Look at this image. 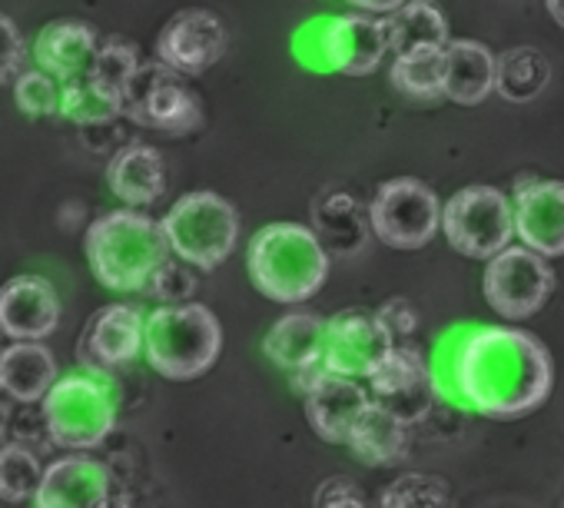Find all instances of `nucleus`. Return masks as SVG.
Instances as JSON below:
<instances>
[{
    "instance_id": "412c9836",
    "label": "nucleus",
    "mask_w": 564,
    "mask_h": 508,
    "mask_svg": "<svg viewBox=\"0 0 564 508\" xmlns=\"http://www.w3.org/2000/svg\"><path fill=\"white\" fill-rule=\"evenodd\" d=\"M100 44L104 37L84 21H54L41 31L34 44V61L41 71H47L51 77L64 84V80L90 74Z\"/></svg>"
},
{
    "instance_id": "20e7f679",
    "label": "nucleus",
    "mask_w": 564,
    "mask_h": 508,
    "mask_svg": "<svg viewBox=\"0 0 564 508\" xmlns=\"http://www.w3.org/2000/svg\"><path fill=\"white\" fill-rule=\"evenodd\" d=\"M143 353L163 379L186 382L216 366L223 353V326L203 303L160 306L147 316Z\"/></svg>"
},
{
    "instance_id": "423d86ee",
    "label": "nucleus",
    "mask_w": 564,
    "mask_h": 508,
    "mask_svg": "<svg viewBox=\"0 0 564 508\" xmlns=\"http://www.w3.org/2000/svg\"><path fill=\"white\" fill-rule=\"evenodd\" d=\"M163 229L183 263L196 270H216L236 249L239 213L219 193L199 190L170 206V213L163 216Z\"/></svg>"
},
{
    "instance_id": "2f4dec72",
    "label": "nucleus",
    "mask_w": 564,
    "mask_h": 508,
    "mask_svg": "<svg viewBox=\"0 0 564 508\" xmlns=\"http://www.w3.org/2000/svg\"><path fill=\"white\" fill-rule=\"evenodd\" d=\"M137 67H140V51L123 37H107L100 44V51H97V61H94L90 74L97 80L123 90V84L137 74Z\"/></svg>"
},
{
    "instance_id": "2eb2a0df",
    "label": "nucleus",
    "mask_w": 564,
    "mask_h": 508,
    "mask_svg": "<svg viewBox=\"0 0 564 508\" xmlns=\"http://www.w3.org/2000/svg\"><path fill=\"white\" fill-rule=\"evenodd\" d=\"M265 356L293 376V386L306 392L319 376L329 372L326 366V323L313 313H290L282 316L265 343Z\"/></svg>"
},
{
    "instance_id": "0eeeda50",
    "label": "nucleus",
    "mask_w": 564,
    "mask_h": 508,
    "mask_svg": "<svg viewBox=\"0 0 564 508\" xmlns=\"http://www.w3.org/2000/svg\"><path fill=\"white\" fill-rule=\"evenodd\" d=\"M442 233L468 260H491L511 246L514 203L498 186H465L442 206Z\"/></svg>"
},
{
    "instance_id": "9b49d317",
    "label": "nucleus",
    "mask_w": 564,
    "mask_h": 508,
    "mask_svg": "<svg viewBox=\"0 0 564 508\" xmlns=\"http://www.w3.org/2000/svg\"><path fill=\"white\" fill-rule=\"evenodd\" d=\"M392 346H395V333L379 313L343 310L326 323V366L333 372L369 379Z\"/></svg>"
},
{
    "instance_id": "f3484780",
    "label": "nucleus",
    "mask_w": 564,
    "mask_h": 508,
    "mask_svg": "<svg viewBox=\"0 0 564 508\" xmlns=\"http://www.w3.org/2000/svg\"><path fill=\"white\" fill-rule=\"evenodd\" d=\"M514 229L541 257H564V183H521L514 193Z\"/></svg>"
},
{
    "instance_id": "4be33fe9",
    "label": "nucleus",
    "mask_w": 564,
    "mask_h": 508,
    "mask_svg": "<svg viewBox=\"0 0 564 508\" xmlns=\"http://www.w3.org/2000/svg\"><path fill=\"white\" fill-rule=\"evenodd\" d=\"M498 90V57L478 41H448L445 47V97L475 107Z\"/></svg>"
},
{
    "instance_id": "cd10ccee",
    "label": "nucleus",
    "mask_w": 564,
    "mask_h": 508,
    "mask_svg": "<svg viewBox=\"0 0 564 508\" xmlns=\"http://www.w3.org/2000/svg\"><path fill=\"white\" fill-rule=\"evenodd\" d=\"M392 84L415 100L445 97V47H415L395 54Z\"/></svg>"
},
{
    "instance_id": "bb28decb",
    "label": "nucleus",
    "mask_w": 564,
    "mask_h": 508,
    "mask_svg": "<svg viewBox=\"0 0 564 508\" xmlns=\"http://www.w3.org/2000/svg\"><path fill=\"white\" fill-rule=\"evenodd\" d=\"M61 117L77 127H104L123 117V90L97 80L94 74L61 84Z\"/></svg>"
},
{
    "instance_id": "a878e982",
    "label": "nucleus",
    "mask_w": 564,
    "mask_h": 508,
    "mask_svg": "<svg viewBox=\"0 0 564 508\" xmlns=\"http://www.w3.org/2000/svg\"><path fill=\"white\" fill-rule=\"evenodd\" d=\"M392 57L415 47H448V21L435 0H405L402 8L386 14Z\"/></svg>"
},
{
    "instance_id": "a211bd4d",
    "label": "nucleus",
    "mask_w": 564,
    "mask_h": 508,
    "mask_svg": "<svg viewBox=\"0 0 564 508\" xmlns=\"http://www.w3.org/2000/svg\"><path fill=\"white\" fill-rule=\"evenodd\" d=\"M57 323L61 300L44 277H14L0 287V333L8 339H47Z\"/></svg>"
},
{
    "instance_id": "ddd939ff",
    "label": "nucleus",
    "mask_w": 564,
    "mask_h": 508,
    "mask_svg": "<svg viewBox=\"0 0 564 508\" xmlns=\"http://www.w3.org/2000/svg\"><path fill=\"white\" fill-rule=\"evenodd\" d=\"M147 346V320L133 306H104L87 320V329L77 343V356L90 372H113L130 366Z\"/></svg>"
},
{
    "instance_id": "c85d7f7f",
    "label": "nucleus",
    "mask_w": 564,
    "mask_h": 508,
    "mask_svg": "<svg viewBox=\"0 0 564 508\" xmlns=\"http://www.w3.org/2000/svg\"><path fill=\"white\" fill-rule=\"evenodd\" d=\"M547 77H551V67H547L544 54H538L531 47H514L498 57V94L505 100L524 104V100L538 97L544 90Z\"/></svg>"
},
{
    "instance_id": "f257e3e1",
    "label": "nucleus",
    "mask_w": 564,
    "mask_h": 508,
    "mask_svg": "<svg viewBox=\"0 0 564 508\" xmlns=\"http://www.w3.org/2000/svg\"><path fill=\"white\" fill-rule=\"evenodd\" d=\"M455 379L481 415L521 419L547 399L554 366L544 343L531 333L485 326L462 343Z\"/></svg>"
},
{
    "instance_id": "b1692460",
    "label": "nucleus",
    "mask_w": 564,
    "mask_h": 508,
    "mask_svg": "<svg viewBox=\"0 0 564 508\" xmlns=\"http://www.w3.org/2000/svg\"><path fill=\"white\" fill-rule=\"evenodd\" d=\"M57 379L54 353L41 339H14L0 353V392L18 402H41Z\"/></svg>"
},
{
    "instance_id": "c9c22d12",
    "label": "nucleus",
    "mask_w": 564,
    "mask_h": 508,
    "mask_svg": "<svg viewBox=\"0 0 564 508\" xmlns=\"http://www.w3.org/2000/svg\"><path fill=\"white\" fill-rule=\"evenodd\" d=\"M316 501H319V505H362V495L356 491L352 482L333 478V482H326V485L319 488Z\"/></svg>"
},
{
    "instance_id": "7ed1b4c3",
    "label": "nucleus",
    "mask_w": 564,
    "mask_h": 508,
    "mask_svg": "<svg viewBox=\"0 0 564 508\" xmlns=\"http://www.w3.org/2000/svg\"><path fill=\"white\" fill-rule=\"evenodd\" d=\"M246 267L272 303H306L329 280V252L310 226L269 223L249 239Z\"/></svg>"
},
{
    "instance_id": "f8f14e48",
    "label": "nucleus",
    "mask_w": 564,
    "mask_h": 508,
    "mask_svg": "<svg viewBox=\"0 0 564 508\" xmlns=\"http://www.w3.org/2000/svg\"><path fill=\"white\" fill-rule=\"evenodd\" d=\"M226 54V28L216 14L189 8L173 14L160 37L156 57L183 77H199Z\"/></svg>"
},
{
    "instance_id": "e433bc0d",
    "label": "nucleus",
    "mask_w": 564,
    "mask_h": 508,
    "mask_svg": "<svg viewBox=\"0 0 564 508\" xmlns=\"http://www.w3.org/2000/svg\"><path fill=\"white\" fill-rule=\"evenodd\" d=\"M349 4L359 8V11H372V14L386 18V14H392L395 8H402L405 0H349Z\"/></svg>"
},
{
    "instance_id": "5701e85b",
    "label": "nucleus",
    "mask_w": 564,
    "mask_h": 508,
    "mask_svg": "<svg viewBox=\"0 0 564 508\" xmlns=\"http://www.w3.org/2000/svg\"><path fill=\"white\" fill-rule=\"evenodd\" d=\"M107 183L113 196H120L130 206H150L166 190V163L160 150L147 143H127L113 153L107 166Z\"/></svg>"
},
{
    "instance_id": "4468645a",
    "label": "nucleus",
    "mask_w": 564,
    "mask_h": 508,
    "mask_svg": "<svg viewBox=\"0 0 564 508\" xmlns=\"http://www.w3.org/2000/svg\"><path fill=\"white\" fill-rule=\"evenodd\" d=\"M372 399L405 419L409 425L425 419L432 409V372L415 346H392L389 356L369 376Z\"/></svg>"
},
{
    "instance_id": "dca6fc26",
    "label": "nucleus",
    "mask_w": 564,
    "mask_h": 508,
    "mask_svg": "<svg viewBox=\"0 0 564 508\" xmlns=\"http://www.w3.org/2000/svg\"><path fill=\"white\" fill-rule=\"evenodd\" d=\"M392 54L386 18H366V14H346L326 24L323 34V57L336 74L346 77H369L379 71V64Z\"/></svg>"
},
{
    "instance_id": "f03ea898",
    "label": "nucleus",
    "mask_w": 564,
    "mask_h": 508,
    "mask_svg": "<svg viewBox=\"0 0 564 508\" xmlns=\"http://www.w3.org/2000/svg\"><path fill=\"white\" fill-rule=\"evenodd\" d=\"M87 263L100 287L113 293L150 290L153 277L170 263V236L163 219L140 209H113L90 223L84 236Z\"/></svg>"
},
{
    "instance_id": "72a5a7b5",
    "label": "nucleus",
    "mask_w": 564,
    "mask_h": 508,
    "mask_svg": "<svg viewBox=\"0 0 564 508\" xmlns=\"http://www.w3.org/2000/svg\"><path fill=\"white\" fill-rule=\"evenodd\" d=\"M24 61H28V47L18 24L0 14V84L18 80L24 74Z\"/></svg>"
},
{
    "instance_id": "6e6552de",
    "label": "nucleus",
    "mask_w": 564,
    "mask_h": 508,
    "mask_svg": "<svg viewBox=\"0 0 564 508\" xmlns=\"http://www.w3.org/2000/svg\"><path fill=\"white\" fill-rule=\"evenodd\" d=\"M180 77L183 74L166 67L160 57L156 64H140L123 84V117L163 133L196 130L203 123V104L189 87L180 84Z\"/></svg>"
},
{
    "instance_id": "6ab92c4d",
    "label": "nucleus",
    "mask_w": 564,
    "mask_h": 508,
    "mask_svg": "<svg viewBox=\"0 0 564 508\" xmlns=\"http://www.w3.org/2000/svg\"><path fill=\"white\" fill-rule=\"evenodd\" d=\"M41 508H104L110 501V472L90 455H64L44 468Z\"/></svg>"
},
{
    "instance_id": "7c9ffc66",
    "label": "nucleus",
    "mask_w": 564,
    "mask_h": 508,
    "mask_svg": "<svg viewBox=\"0 0 564 508\" xmlns=\"http://www.w3.org/2000/svg\"><path fill=\"white\" fill-rule=\"evenodd\" d=\"M14 100L28 117H47L61 114V80L47 71H24L14 80Z\"/></svg>"
},
{
    "instance_id": "393cba45",
    "label": "nucleus",
    "mask_w": 564,
    "mask_h": 508,
    "mask_svg": "<svg viewBox=\"0 0 564 508\" xmlns=\"http://www.w3.org/2000/svg\"><path fill=\"white\" fill-rule=\"evenodd\" d=\"M346 445L366 465H399L409 455V422L372 399L356 419Z\"/></svg>"
},
{
    "instance_id": "4c0bfd02",
    "label": "nucleus",
    "mask_w": 564,
    "mask_h": 508,
    "mask_svg": "<svg viewBox=\"0 0 564 508\" xmlns=\"http://www.w3.org/2000/svg\"><path fill=\"white\" fill-rule=\"evenodd\" d=\"M544 4H547L551 21H554L557 28H564V0H544Z\"/></svg>"
},
{
    "instance_id": "9d476101",
    "label": "nucleus",
    "mask_w": 564,
    "mask_h": 508,
    "mask_svg": "<svg viewBox=\"0 0 564 508\" xmlns=\"http://www.w3.org/2000/svg\"><path fill=\"white\" fill-rule=\"evenodd\" d=\"M481 287L488 306L498 316L528 320L547 303L554 290V270L547 267V257H541L531 246H505L488 260Z\"/></svg>"
},
{
    "instance_id": "aec40b11",
    "label": "nucleus",
    "mask_w": 564,
    "mask_h": 508,
    "mask_svg": "<svg viewBox=\"0 0 564 508\" xmlns=\"http://www.w3.org/2000/svg\"><path fill=\"white\" fill-rule=\"evenodd\" d=\"M303 396H306V415L316 435L326 442H349L356 419L372 402L369 392L356 382V376L333 372V369L319 376Z\"/></svg>"
},
{
    "instance_id": "1a4fd4ad",
    "label": "nucleus",
    "mask_w": 564,
    "mask_h": 508,
    "mask_svg": "<svg viewBox=\"0 0 564 508\" xmlns=\"http://www.w3.org/2000/svg\"><path fill=\"white\" fill-rule=\"evenodd\" d=\"M369 226L392 249H422L442 229L438 196L415 176H395L376 190Z\"/></svg>"
},
{
    "instance_id": "c756f323",
    "label": "nucleus",
    "mask_w": 564,
    "mask_h": 508,
    "mask_svg": "<svg viewBox=\"0 0 564 508\" xmlns=\"http://www.w3.org/2000/svg\"><path fill=\"white\" fill-rule=\"evenodd\" d=\"M44 482V462L21 442L0 448V498L4 501H34Z\"/></svg>"
},
{
    "instance_id": "39448f33",
    "label": "nucleus",
    "mask_w": 564,
    "mask_h": 508,
    "mask_svg": "<svg viewBox=\"0 0 564 508\" xmlns=\"http://www.w3.org/2000/svg\"><path fill=\"white\" fill-rule=\"evenodd\" d=\"M44 425L57 448H97L117 425V389L107 372H74L44 396Z\"/></svg>"
},
{
    "instance_id": "f704fd0d",
    "label": "nucleus",
    "mask_w": 564,
    "mask_h": 508,
    "mask_svg": "<svg viewBox=\"0 0 564 508\" xmlns=\"http://www.w3.org/2000/svg\"><path fill=\"white\" fill-rule=\"evenodd\" d=\"M379 316L389 323V329H392L395 336H409V333H415V326H419V316H415V310H412L405 300H389V303L379 310Z\"/></svg>"
},
{
    "instance_id": "473e14b6",
    "label": "nucleus",
    "mask_w": 564,
    "mask_h": 508,
    "mask_svg": "<svg viewBox=\"0 0 564 508\" xmlns=\"http://www.w3.org/2000/svg\"><path fill=\"white\" fill-rule=\"evenodd\" d=\"M445 501H448L445 482L429 475H402L382 495V505H445Z\"/></svg>"
}]
</instances>
